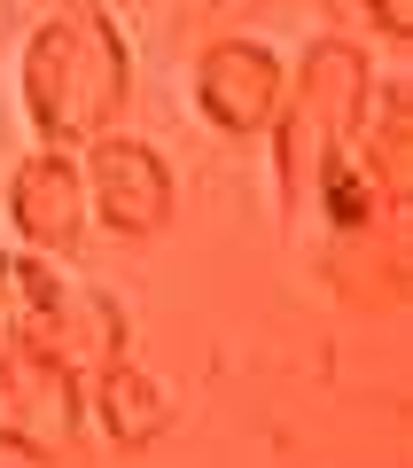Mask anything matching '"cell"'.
<instances>
[{
    "label": "cell",
    "mask_w": 413,
    "mask_h": 468,
    "mask_svg": "<svg viewBox=\"0 0 413 468\" xmlns=\"http://www.w3.org/2000/svg\"><path fill=\"white\" fill-rule=\"evenodd\" d=\"M172 421H180L172 383L156 367H141L132 351H117V359H101L86 375V437H101L117 452H149L172 437Z\"/></svg>",
    "instance_id": "8"
},
{
    "label": "cell",
    "mask_w": 413,
    "mask_h": 468,
    "mask_svg": "<svg viewBox=\"0 0 413 468\" xmlns=\"http://www.w3.org/2000/svg\"><path fill=\"white\" fill-rule=\"evenodd\" d=\"M86 445V375L55 351L0 344V452L16 461H70Z\"/></svg>",
    "instance_id": "4"
},
{
    "label": "cell",
    "mask_w": 413,
    "mask_h": 468,
    "mask_svg": "<svg viewBox=\"0 0 413 468\" xmlns=\"http://www.w3.org/2000/svg\"><path fill=\"white\" fill-rule=\"evenodd\" d=\"M86 172V218H94L110 242H156L180 211V180H172V156L141 133H94L79 149Z\"/></svg>",
    "instance_id": "5"
},
{
    "label": "cell",
    "mask_w": 413,
    "mask_h": 468,
    "mask_svg": "<svg viewBox=\"0 0 413 468\" xmlns=\"http://www.w3.org/2000/svg\"><path fill=\"white\" fill-rule=\"evenodd\" d=\"M0 218L16 234V250H39V258H79L94 218H86V172H79V149H55V141H32L0 187Z\"/></svg>",
    "instance_id": "7"
},
{
    "label": "cell",
    "mask_w": 413,
    "mask_h": 468,
    "mask_svg": "<svg viewBox=\"0 0 413 468\" xmlns=\"http://www.w3.org/2000/svg\"><path fill=\"white\" fill-rule=\"evenodd\" d=\"M24 125L55 149H86L132 101V39L117 8H48L16 55Z\"/></svg>",
    "instance_id": "1"
},
{
    "label": "cell",
    "mask_w": 413,
    "mask_h": 468,
    "mask_svg": "<svg viewBox=\"0 0 413 468\" xmlns=\"http://www.w3.org/2000/svg\"><path fill=\"white\" fill-rule=\"evenodd\" d=\"M366 8H375L382 39H413V0H366Z\"/></svg>",
    "instance_id": "9"
},
{
    "label": "cell",
    "mask_w": 413,
    "mask_h": 468,
    "mask_svg": "<svg viewBox=\"0 0 413 468\" xmlns=\"http://www.w3.org/2000/svg\"><path fill=\"white\" fill-rule=\"evenodd\" d=\"M55 8H117V0H55Z\"/></svg>",
    "instance_id": "10"
},
{
    "label": "cell",
    "mask_w": 413,
    "mask_h": 468,
    "mask_svg": "<svg viewBox=\"0 0 413 468\" xmlns=\"http://www.w3.org/2000/svg\"><path fill=\"white\" fill-rule=\"evenodd\" d=\"M0 344H32L55 351L63 367L94 375L101 359L132 344V320L110 289H86L63 273V258H39V250H0Z\"/></svg>",
    "instance_id": "3"
},
{
    "label": "cell",
    "mask_w": 413,
    "mask_h": 468,
    "mask_svg": "<svg viewBox=\"0 0 413 468\" xmlns=\"http://www.w3.org/2000/svg\"><path fill=\"white\" fill-rule=\"evenodd\" d=\"M281 86H289V63L258 32H218L187 63V101L218 141H265L273 110H281Z\"/></svg>",
    "instance_id": "6"
},
{
    "label": "cell",
    "mask_w": 413,
    "mask_h": 468,
    "mask_svg": "<svg viewBox=\"0 0 413 468\" xmlns=\"http://www.w3.org/2000/svg\"><path fill=\"white\" fill-rule=\"evenodd\" d=\"M366 94H375V63H366L359 39H312V48L289 63V86H281V110H273V180H281V203L304 211L320 165L335 149H351L366 117Z\"/></svg>",
    "instance_id": "2"
}]
</instances>
